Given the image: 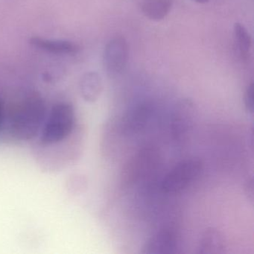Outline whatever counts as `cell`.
Wrapping results in <instances>:
<instances>
[{
    "label": "cell",
    "instance_id": "obj_1",
    "mask_svg": "<svg viewBox=\"0 0 254 254\" xmlns=\"http://www.w3.org/2000/svg\"><path fill=\"white\" fill-rule=\"evenodd\" d=\"M76 117L73 106L68 102L53 105L40 131V141L44 145H53L64 140L72 133Z\"/></svg>",
    "mask_w": 254,
    "mask_h": 254
},
{
    "label": "cell",
    "instance_id": "obj_2",
    "mask_svg": "<svg viewBox=\"0 0 254 254\" xmlns=\"http://www.w3.org/2000/svg\"><path fill=\"white\" fill-rule=\"evenodd\" d=\"M44 114L42 100L31 96L20 105L11 117V130L20 139L35 136L41 126Z\"/></svg>",
    "mask_w": 254,
    "mask_h": 254
},
{
    "label": "cell",
    "instance_id": "obj_3",
    "mask_svg": "<svg viewBox=\"0 0 254 254\" xmlns=\"http://www.w3.org/2000/svg\"><path fill=\"white\" fill-rule=\"evenodd\" d=\"M203 172V163L198 158L186 159L179 162L162 181L161 188L166 193H178L195 182Z\"/></svg>",
    "mask_w": 254,
    "mask_h": 254
},
{
    "label": "cell",
    "instance_id": "obj_4",
    "mask_svg": "<svg viewBox=\"0 0 254 254\" xmlns=\"http://www.w3.org/2000/svg\"><path fill=\"white\" fill-rule=\"evenodd\" d=\"M128 54V44L124 37H114L107 44L104 52V66L110 77L118 76L124 71Z\"/></svg>",
    "mask_w": 254,
    "mask_h": 254
},
{
    "label": "cell",
    "instance_id": "obj_5",
    "mask_svg": "<svg viewBox=\"0 0 254 254\" xmlns=\"http://www.w3.org/2000/svg\"><path fill=\"white\" fill-rule=\"evenodd\" d=\"M181 239L173 229L163 228L154 233L145 243L144 254H175L179 252Z\"/></svg>",
    "mask_w": 254,
    "mask_h": 254
},
{
    "label": "cell",
    "instance_id": "obj_6",
    "mask_svg": "<svg viewBox=\"0 0 254 254\" xmlns=\"http://www.w3.org/2000/svg\"><path fill=\"white\" fill-rule=\"evenodd\" d=\"M196 111L190 100H183L175 106L172 116V129L174 136L181 137L190 133L194 127Z\"/></svg>",
    "mask_w": 254,
    "mask_h": 254
},
{
    "label": "cell",
    "instance_id": "obj_7",
    "mask_svg": "<svg viewBox=\"0 0 254 254\" xmlns=\"http://www.w3.org/2000/svg\"><path fill=\"white\" fill-rule=\"evenodd\" d=\"M225 248L224 238L221 231L214 227L205 230L199 241L198 254H220L224 253Z\"/></svg>",
    "mask_w": 254,
    "mask_h": 254
},
{
    "label": "cell",
    "instance_id": "obj_8",
    "mask_svg": "<svg viewBox=\"0 0 254 254\" xmlns=\"http://www.w3.org/2000/svg\"><path fill=\"white\" fill-rule=\"evenodd\" d=\"M30 44L39 50L53 54H76L80 50L78 44L71 41L44 39L38 37L31 38Z\"/></svg>",
    "mask_w": 254,
    "mask_h": 254
},
{
    "label": "cell",
    "instance_id": "obj_9",
    "mask_svg": "<svg viewBox=\"0 0 254 254\" xmlns=\"http://www.w3.org/2000/svg\"><path fill=\"white\" fill-rule=\"evenodd\" d=\"M151 114V108L148 104H140L129 111L125 118L123 126L129 132H136L145 127Z\"/></svg>",
    "mask_w": 254,
    "mask_h": 254
},
{
    "label": "cell",
    "instance_id": "obj_10",
    "mask_svg": "<svg viewBox=\"0 0 254 254\" xmlns=\"http://www.w3.org/2000/svg\"><path fill=\"white\" fill-rule=\"evenodd\" d=\"M172 7V0H143L141 4L142 14L154 21L166 18Z\"/></svg>",
    "mask_w": 254,
    "mask_h": 254
},
{
    "label": "cell",
    "instance_id": "obj_11",
    "mask_svg": "<svg viewBox=\"0 0 254 254\" xmlns=\"http://www.w3.org/2000/svg\"><path fill=\"white\" fill-rule=\"evenodd\" d=\"M81 95L87 102H95L100 96L102 83L97 72H90L84 75L80 83Z\"/></svg>",
    "mask_w": 254,
    "mask_h": 254
},
{
    "label": "cell",
    "instance_id": "obj_12",
    "mask_svg": "<svg viewBox=\"0 0 254 254\" xmlns=\"http://www.w3.org/2000/svg\"><path fill=\"white\" fill-rule=\"evenodd\" d=\"M233 37L238 54L241 59L247 60L249 58L252 48V38L251 35L243 25L237 23L234 25L233 28Z\"/></svg>",
    "mask_w": 254,
    "mask_h": 254
},
{
    "label": "cell",
    "instance_id": "obj_13",
    "mask_svg": "<svg viewBox=\"0 0 254 254\" xmlns=\"http://www.w3.org/2000/svg\"><path fill=\"white\" fill-rule=\"evenodd\" d=\"M254 83H251L248 87L245 94V105L247 111L253 114L254 113Z\"/></svg>",
    "mask_w": 254,
    "mask_h": 254
},
{
    "label": "cell",
    "instance_id": "obj_14",
    "mask_svg": "<svg viewBox=\"0 0 254 254\" xmlns=\"http://www.w3.org/2000/svg\"><path fill=\"white\" fill-rule=\"evenodd\" d=\"M245 190H246V194L248 195V198L253 200L254 199V181L252 178L248 180L245 187Z\"/></svg>",
    "mask_w": 254,
    "mask_h": 254
},
{
    "label": "cell",
    "instance_id": "obj_15",
    "mask_svg": "<svg viewBox=\"0 0 254 254\" xmlns=\"http://www.w3.org/2000/svg\"><path fill=\"white\" fill-rule=\"evenodd\" d=\"M4 120H5V116H4L3 105H2V102L0 101V130H1V127H2V124L4 123Z\"/></svg>",
    "mask_w": 254,
    "mask_h": 254
},
{
    "label": "cell",
    "instance_id": "obj_16",
    "mask_svg": "<svg viewBox=\"0 0 254 254\" xmlns=\"http://www.w3.org/2000/svg\"><path fill=\"white\" fill-rule=\"evenodd\" d=\"M193 1H194V2H198V3L200 4H204L209 2V0H193Z\"/></svg>",
    "mask_w": 254,
    "mask_h": 254
}]
</instances>
